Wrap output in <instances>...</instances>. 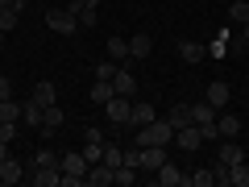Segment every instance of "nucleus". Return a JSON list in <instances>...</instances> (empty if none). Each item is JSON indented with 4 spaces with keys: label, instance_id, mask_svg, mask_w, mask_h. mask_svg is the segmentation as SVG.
<instances>
[{
    "label": "nucleus",
    "instance_id": "23",
    "mask_svg": "<svg viewBox=\"0 0 249 187\" xmlns=\"http://www.w3.org/2000/svg\"><path fill=\"white\" fill-rule=\"evenodd\" d=\"M216 112H220V108H212L208 100H199V104H191V125H212Z\"/></svg>",
    "mask_w": 249,
    "mask_h": 187
},
{
    "label": "nucleus",
    "instance_id": "7",
    "mask_svg": "<svg viewBox=\"0 0 249 187\" xmlns=\"http://www.w3.org/2000/svg\"><path fill=\"white\" fill-rule=\"evenodd\" d=\"M25 183H34V187H62V167H46V170H25Z\"/></svg>",
    "mask_w": 249,
    "mask_h": 187
},
{
    "label": "nucleus",
    "instance_id": "21",
    "mask_svg": "<svg viewBox=\"0 0 249 187\" xmlns=\"http://www.w3.org/2000/svg\"><path fill=\"white\" fill-rule=\"evenodd\" d=\"M112 88H116V96H129V100L137 96V79H133V75H129V71H124V67H121V71H116Z\"/></svg>",
    "mask_w": 249,
    "mask_h": 187
},
{
    "label": "nucleus",
    "instance_id": "13",
    "mask_svg": "<svg viewBox=\"0 0 249 187\" xmlns=\"http://www.w3.org/2000/svg\"><path fill=\"white\" fill-rule=\"evenodd\" d=\"M150 121H158V108L145 104V100H137V104H133V116H129V129H142V125H150Z\"/></svg>",
    "mask_w": 249,
    "mask_h": 187
},
{
    "label": "nucleus",
    "instance_id": "37",
    "mask_svg": "<svg viewBox=\"0 0 249 187\" xmlns=\"http://www.w3.org/2000/svg\"><path fill=\"white\" fill-rule=\"evenodd\" d=\"M4 158H9V142H0V162H4Z\"/></svg>",
    "mask_w": 249,
    "mask_h": 187
},
{
    "label": "nucleus",
    "instance_id": "34",
    "mask_svg": "<svg viewBox=\"0 0 249 187\" xmlns=\"http://www.w3.org/2000/svg\"><path fill=\"white\" fill-rule=\"evenodd\" d=\"M224 50H229V34L220 29V34H216V42L208 46V54H212V58H224Z\"/></svg>",
    "mask_w": 249,
    "mask_h": 187
},
{
    "label": "nucleus",
    "instance_id": "26",
    "mask_svg": "<svg viewBox=\"0 0 249 187\" xmlns=\"http://www.w3.org/2000/svg\"><path fill=\"white\" fill-rule=\"evenodd\" d=\"M108 58L124 67V62H129V42H124V37H108Z\"/></svg>",
    "mask_w": 249,
    "mask_h": 187
},
{
    "label": "nucleus",
    "instance_id": "4",
    "mask_svg": "<svg viewBox=\"0 0 249 187\" xmlns=\"http://www.w3.org/2000/svg\"><path fill=\"white\" fill-rule=\"evenodd\" d=\"M104 116L116 125V129H129V116H133V100H129V96H112V100L104 104Z\"/></svg>",
    "mask_w": 249,
    "mask_h": 187
},
{
    "label": "nucleus",
    "instance_id": "8",
    "mask_svg": "<svg viewBox=\"0 0 249 187\" xmlns=\"http://www.w3.org/2000/svg\"><path fill=\"white\" fill-rule=\"evenodd\" d=\"M204 100H208L212 108H229V100H232V88H229L224 79H212V83H208V92H204Z\"/></svg>",
    "mask_w": 249,
    "mask_h": 187
},
{
    "label": "nucleus",
    "instance_id": "36",
    "mask_svg": "<svg viewBox=\"0 0 249 187\" xmlns=\"http://www.w3.org/2000/svg\"><path fill=\"white\" fill-rule=\"evenodd\" d=\"M0 100H13V79H4V75H0Z\"/></svg>",
    "mask_w": 249,
    "mask_h": 187
},
{
    "label": "nucleus",
    "instance_id": "41",
    "mask_svg": "<svg viewBox=\"0 0 249 187\" xmlns=\"http://www.w3.org/2000/svg\"><path fill=\"white\" fill-rule=\"evenodd\" d=\"M50 4H58V0H50Z\"/></svg>",
    "mask_w": 249,
    "mask_h": 187
},
{
    "label": "nucleus",
    "instance_id": "3",
    "mask_svg": "<svg viewBox=\"0 0 249 187\" xmlns=\"http://www.w3.org/2000/svg\"><path fill=\"white\" fill-rule=\"evenodd\" d=\"M46 25H50L54 34H75V29H79V17H75V9H67V4H54V9H46Z\"/></svg>",
    "mask_w": 249,
    "mask_h": 187
},
{
    "label": "nucleus",
    "instance_id": "19",
    "mask_svg": "<svg viewBox=\"0 0 249 187\" xmlns=\"http://www.w3.org/2000/svg\"><path fill=\"white\" fill-rule=\"evenodd\" d=\"M178 58L196 67V62H204V58H208V46H199V42H178Z\"/></svg>",
    "mask_w": 249,
    "mask_h": 187
},
{
    "label": "nucleus",
    "instance_id": "16",
    "mask_svg": "<svg viewBox=\"0 0 249 187\" xmlns=\"http://www.w3.org/2000/svg\"><path fill=\"white\" fill-rule=\"evenodd\" d=\"M150 50H154V37L150 34H133V37H129V58L142 62V58H150Z\"/></svg>",
    "mask_w": 249,
    "mask_h": 187
},
{
    "label": "nucleus",
    "instance_id": "17",
    "mask_svg": "<svg viewBox=\"0 0 249 187\" xmlns=\"http://www.w3.org/2000/svg\"><path fill=\"white\" fill-rule=\"evenodd\" d=\"M42 112H46V108L29 96L25 104H21V125H25V129H37V125H42Z\"/></svg>",
    "mask_w": 249,
    "mask_h": 187
},
{
    "label": "nucleus",
    "instance_id": "28",
    "mask_svg": "<svg viewBox=\"0 0 249 187\" xmlns=\"http://www.w3.org/2000/svg\"><path fill=\"white\" fill-rule=\"evenodd\" d=\"M112 183H116V187H133V183H137V167L121 162V167H116V175H112Z\"/></svg>",
    "mask_w": 249,
    "mask_h": 187
},
{
    "label": "nucleus",
    "instance_id": "38",
    "mask_svg": "<svg viewBox=\"0 0 249 187\" xmlns=\"http://www.w3.org/2000/svg\"><path fill=\"white\" fill-rule=\"evenodd\" d=\"M79 4H91V9H96V4H100V0H79Z\"/></svg>",
    "mask_w": 249,
    "mask_h": 187
},
{
    "label": "nucleus",
    "instance_id": "18",
    "mask_svg": "<svg viewBox=\"0 0 249 187\" xmlns=\"http://www.w3.org/2000/svg\"><path fill=\"white\" fill-rule=\"evenodd\" d=\"M216 129H220V137H241V116H232V112H216Z\"/></svg>",
    "mask_w": 249,
    "mask_h": 187
},
{
    "label": "nucleus",
    "instance_id": "5",
    "mask_svg": "<svg viewBox=\"0 0 249 187\" xmlns=\"http://www.w3.org/2000/svg\"><path fill=\"white\" fill-rule=\"evenodd\" d=\"M162 162H166V146H142L137 150V170L142 175H154Z\"/></svg>",
    "mask_w": 249,
    "mask_h": 187
},
{
    "label": "nucleus",
    "instance_id": "10",
    "mask_svg": "<svg viewBox=\"0 0 249 187\" xmlns=\"http://www.w3.org/2000/svg\"><path fill=\"white\" fill-rule=\"evenodd\" d=\"M112 175H116V167H108L104 158L91 162V167H88V187H108V183H112Z\"/></svg>",
    "mask_w": 249,
    "mask_h": 187
},
{
    "label": "nucleus",
    "instance_id": "12",
    "mask_svg": "<svg viewBox=\"0 0 249 187\" xmlns=\"http://www.w3.org/2000/svg\"><path fill=\"white\" fill-rule=\"evenodd\" d=\"M0 179H4V187H9V183H25V162H17L9 154V158L0 162Z\"/></svg>",
    "mask_w": 249,
    "mask_h": 187
},
{
    "label": "nucleus",
    "instance_id": "15",
    "mask_svg": "<svg viewBox=\"0 0 249 187\" xmlns=\"http://www.w3.org/2000/svg\"><path fill=\"white\" fill-rule=\"evenodd\" d=\"M245 158V150H241L237 137H220V167H232V162Z\"/></svg>",
    "mask_w": 249,
    "mask_h": 187
},
{
    "label": "nucleus",
    "instance_id": "20",
    "mask_svg": "<svg viewBox=\"0 0 249 187\" xmlns=\"http://www.w3.org/2000/svg\"><path fill=\"white\" fill-rule=\"evenodd\" d=\"M112 96H116L112 79H91V104H100V108H104V104H108Z\"/></svg>",
    "mask_w": 249,
    "mask_h": 187
},
{
    "label": "nucleus",
    "instance_id": "22",
    "mask_svg": "<svg viewBox=\"0 0 249 187\" xmlns=\"http://www.w3.org/2000/svg\"><path fill=\"white\" fill-rule=\"evenodd\" d=\"M29 96H34V100H37L42 108L58 104V88H54V83H34V92H29Z\"/></svg>",
    "mask_w": 249,
    "mask_h": 187
},
{
    "label": "nucleus",
    "instance_id": "9",
    "mask_svg": "<svg viewBox=\"0 0 249 187\" xmlns=\"http://www.w3.org/2000/svg\"><path fill=\"white\" fill-rule=\"evenodd\" d=\"M62 121H67V116H62V108H58V104H50V108L42 112V125H37V129H42V137H46V142H50V137L62 129Z\"/></svg>",
    "mask_w": 249,
    "mask_h": 187
},
{
    "label": "nucleus",
    "instance_id": "29",
    "mask_svg": "<svg viewBox=\"0 0 249 187\" xmlns=\"http://www.w3.org/2000/svg\"><path fill=\"white\" fill-rule=\"evenodd\" d=\"M166 121L175 125V129H183V125H191V104H175V108L166 112Z\"/></svg>",
    "mask_w": 249,
    "mask_h": 187
},
{
    "label": "nucleus",
    "instance_id": "30",
    "mask_svg": "<svg viewBox=\"0 0 249 187\" xmlns=\"http://www.w3.org/2000/svg\"><path fill=\"white\" fill-rule=\"evenodd\" d=\"M116 71H121V62L104 58V62H96V71H91V79H116Z\"/></svg>",
    "mask_w": 249,
    "mask_h": 187
},
{
    "label": "nucleus",
    "instance_id": "24",
    "mask_svg": "<svg viewBox=\"0 0 249 187\" xmlns=\"http://www.w3.org/2000/svg\"><path fill=\"white\" fill-rule=\"evenodd\" d=\"M46 167H58V154H54L50 146H42V150L29 158V167H25V170H46Z\"/></svg>",
    "mask_w": 249,
    "mask_h": 187
},
{
    "label": "nucleus",
    "instance_id": "1",
    "mask_svg": "<svg viewBox=\"0 0 249 187\" xmlns=\"http://www.w3.org/2000/svg\"><path fill=\"white\" fill-rule=\"evenodd\" d=\"M175 142V125L162 116V121H150L142 125V129H133V146L142 150V146H170Z\"/></svg>",
    "mask_w": 249,
    "mask_h": 187
},
{
    "label": "nucleus",
    "instance_id": "14",
    "mask_svg": "<svg viewBox=\"0 0 249 187\" xmlns=\"http://www.w3.org/2000/svg\"><path fill=\"white\" fill-rule=\"evenodd\" d=\"M154 179H158V187H183V170H178L175 162H162V167L154 170Z\"/></svg>",
    "mask_w": 249,
    "mask_h": 187
},
{
    "label": "nucleus",
    "instance_id": "11",
    "mask_svg": "<svg viewBox=\"0 0 249 187\" xmlns=\"http://www.w3.org/2000/svg\"><path fill=\"white\" fill-rule=\"evenodd\" d=\"M175 146H178V150H199V146H204L199 125H183V129H175Z\"/></svg>",
    "mask_w": 249,
    "mask_h": 187
},
{
    "label": "nucleus",
    "instance_id": "2",
    "mask_svg": "<svg viewBox=\"0 0 249 187\" xmlns=\"http://www.w3.org/2000/svg\"><path fill=\"white\" fill-rule=\"evenodd\" d=\"M58 167H62V187H88V158H83L79 150L62 154Z\"/></svg>",
    "mask_w": 249,
    "mask_h": 187
},
{
    "label": "nucleus",
    "instance_id": "25",
    "mask_svg": "<svg viewBox=\"0 0 249 187\" xmlns=\"http://www.w3.org/2000/svg\"><path fill=\"white\" fill-rule=\"evenodd\" d=\"M229 187H249V158H241V162L229 167Z\"/></svg>",
    "mask_w": 249,
    "mask_h": 187
},
{
    "label": "nucleus",
    "instance_id": "33",
    "mask_svg": "<svg viewBox=\"0 0 249 187\" xmlns=\"http://www.w3.org/2000/svg\"><path fill=\"white\" fill-rule=\"evenodd\" d=\"M17 21H21L17 9H0V29H4V34H9V29H17Z\"/></svg>",
    "mask_w": 249,
    "mask_h": 187
},
{
    "label": "nucleus",
    "instance_id": "31",
    "mask_svg": "<svg viewBox=\"0 0 249 187\" xmlns=\"http://www.w3.org/2000/svg\"><path fill=\"white\" fill-rule=\"evenodd\" d=\"M0 121H17L21 125V104L17 100H0Z\"/></svg>",
    "mask_w": 249,
    "mask_h": 187
},
{
    "label": "nucleus",
    "instance_id": "35",
    "mask_svg": "<svg viewBox=\"0 0 249 187\" xmlns=\"http://www.w3.org/2000/svg\"><path fill=\"white\" fill-rule=\"evenodd\" d=\"M199 137H204V142H220V129H216V121H212V125H199Z\"/></svg>",
    "mask_w": 249,
    "mask_h": 187
},
{
    "label": "nucleus",
    "instance_id": "27",
    "mask_svg": "<svg viewBox=\"0 0 249 187\" xmlns=\"http://www.w3.org/2000/svg\"><path fill=\"white\" fill-rule=\"evenodd\" d=\"M67 9H75V17H79V25H96V21H100V13L91 9V4H79V0H71Z\"/></svg>",
    "mask_w": 249,
    "mask_h": 187
},
{
    "label": "nucleus",
    "instance_id": "40",
    "mask_svg": "<svg viewBox=\"0 0 249 187\" xmlns=\"http://www.w3.org/2000/svg\"><path fill=\"white\" fill-rule=\"evenodd\" d=\"M0 187H4V179H0Z\"/></svg>",
    "mask_w": 249,
    "mask_h": 187
},
{
    "label": "nucleus",
    "instance_id": "32",
    "mask_svg": "<svg viewBox=\"0 0 249 187\" xmlns=\"http://www.w3.org/2000/svg\"><path fill=\"white\" fill-rule=\"evenodd\" d=\"M229 17L237 21V25H245V21H249V0H232V4H229Z\"/></svg>",
    "mask_w": 249,
    "mask_h": 187
},
{
    "label": "nucleus",
    "instance_id": "6",
    "mask_svg": "<svg viewBox=\"0 0 249 187\" xmlns=\"http://www.w3.org/2000/svg\"><path fill=\"white\" fill-rule=\"evenodd\" d=\"M83 158H88V167L91 162H100L104 158V133H100V129H88V133H83Z\"/></svg>",
    "mask_w": 249,
    "mask_h": 187
},
{
    "label": "nucleus",
    "instance_id": "39",
    "mask_svg": "<svg viewBox=\"0 0 249 187\" xmlns=\"http://www.w3.org/2000/svg\"><path fill=\"white\" fill-rule=\"evenodd\" d=\"M241 29H245V42H249V21H245V25H241Z\"/></svg>",
    "mask_w": 249,
    "mask_h": 187
}]
</instances>
